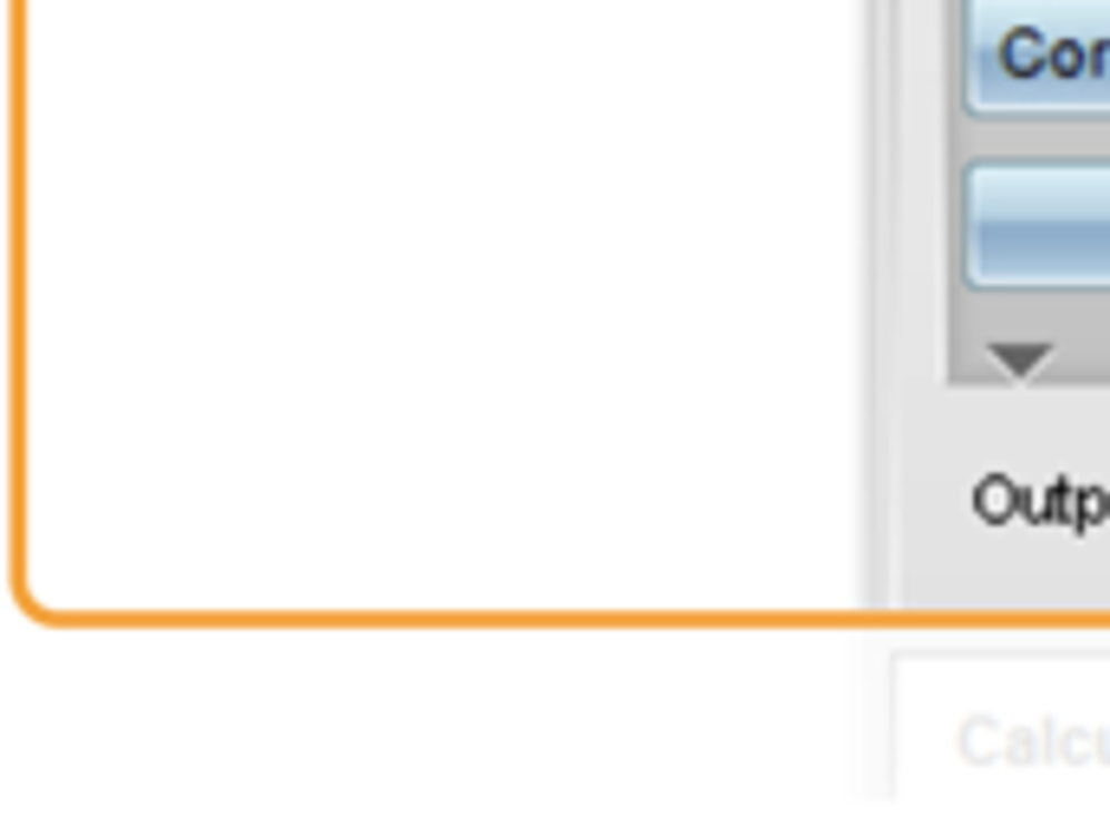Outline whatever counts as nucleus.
Masks as SVG:
<instances>
[{
	"mask_svg": "<svg viewBox=\"0 0 1110 817\" xmlns=\"http://www.w3.org/2000/svg\"><path fill=\"white\" fill-rule=\"evenodd\" d=\"M961 273L988 293H1110V156L967 163Z\"/></svg>",
	"mask_w": 1110,
	"mask_h": 817,
	"instance_id": "f257e3e1",
	"label": "nucleus"
},
{
	"mask_svg": "<svg viewBox=\"0 0 1110 817\" xmlns=\"http://www.w3.org/2000/svg\"><path fill=\"white\" fill-rule=\"evenodd\" d=\"M955 85L974 117H1110V0H961Z\"/></svg>",
	"mask_w": 1110,
	"mask_h": 817,
	"instance_id": "f03ea898",
	"label": "nucleus"
}]
</instances>
